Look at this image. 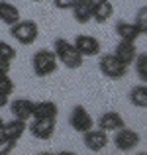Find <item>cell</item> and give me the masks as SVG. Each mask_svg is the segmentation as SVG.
Wrapping results in <instances>:
<instances>
[{
  "mask_svg": "<svg viewBox=\"0 0 147 155\" xmlns=\"http://www.w3.org/2000/svg\"><path fill=\"white\" fill-rule=\"evenodd\" d=\"M53 53H55L57 61L63 63L67 69H79L84 63V57L79 53V49L65 38H57L53 41Z\"/></svg>",
  "mask_w": 147,
  "mask_h": 155,
  "instance_id": "6da1fadb",
  "label": "cell"
},
{
  "mask_svg": "<svg viewBox=\"0 0 147 155\" xmlns=\"http://www.w3.org/2000/svg\"><path fill=\"white\" fill-rule=\"evenodd\" d=\"M31 69H34V75L39 79H45V77L53 75V73L59 69V61H57L53 49H38L31 57Z\"/></svg>",
  "mask_w": 147,
  "mask_h": 155,
  "instance_id": "7a4b0ae2",
  "label": "cell"
},
{
  "mask_svg": "<svg viewBox=\"0 0 147 155\" xmlns=\"http://www.w3.org/2000/svg\"><path fill=\"white\" fill-rule=\"evenodd\" d=\"M10 34L22 45H31L39 38V26L34 20H18L14 26H10Z\"/></svg>",
  "mask_w": 147,
  "mask_h": 155,
  "instance_id": "3957f363",
  "label": "cell"
},
{
  "mask_svg": "<svg viewBox=\"0 0 147 155\" xmlns=\"http://www.w3.org/2000/svg\"><path fill=\"white\" fill-rule=\"evenodd\" d=\"M98 67H100V73L110 81H122L126 75H128V67L124 63L116 59L112 53H104L98 61Z\"/></svg>",
  "mask_w": 147,
  "mask_h": 155,
  "instance_id": "277c9868",
  "label": "cell"
},
{
  "mask_svg": "<svg viewBox=\"0 0 147 155\" xmlns=\"http://www.w3.org/2000/svg\"><path fill=\"white\" fill-rule=\"evenodd\" d=\"M69 126H71L75 132L84 134V132L94 128V118L90 116V112H88L83 104H77V106H73L71 114H69Z\"/></svg>",
  "mask_w": 147,
  "mask_h": 155,
  "instance_id": "5b68a950",
  "label": "cell"
},
{
  "mask_svg": "<svg viewBox=\"0 0 147 155\" xmlns=\"http://www.w3.org/2000/svg\"><path fill=\"white\" fill-rule=\"evenodd\" d=\"M112 141H114V145H116V149H120V151H132V149H136L137 145H139L141 136L136 130L122 128V130H118V132H114Z\"/></svg>",
  "mask_w": 147,
  "mask_h": 155,
  "instance_id": "8992f818",
  "label": "cell"
},
{
  "mask_svg": "<svg viewBox=\"0 0 147 155\" xmlns=\"http://www.w3.org/2000/svg\"><path fill=\"white\" fill-rule=\"evenodd\" d=\"M83 143L88 151L98 153L110 143V137H108V134L102 132L100 128H92V130H88V132L83 134Z\"/></svg>",
  "mask_w": 147,
  "mask_h": 155,
  "instance_id": "52a82bcc",
  "label": "cell"
},
{
  "mask_svg": "<svg viewBox=\"0 0 147 155\" xmlns=\"http://www.w3.org/2000/svg\"><path fill=\"white\" fill-rule=\"evenodd\" d=\"M55 126H57V120H43V118H34V122L28 126V130H30V134H31L34 137L47 141V140H51L53 134H55Z\"/></svg>",
  "mask_w": 147,
  "mask_h": 155,
  "instance_id": "ba28073f",
  "label": "cell"
},
{
  "mask_svg": "<svg viewBox=\"0 0 147 155\" xmlns=\"http://www.w3.org/2000/svg\"><path fill=\"white\" fill-rule=\"evenodd\" d=\"M73 45L79 49V53L83 57H96L98 53H100V41L94 38V35H87V34H80L75 38V41H73Z\"/></svg>",
  "mask_w": 147,
  "mask_h": 155,
  "instance_id": "9c48e42d",
  "label": "cell"
},
{
  "mask_svg": "<svg viewBox=\"0 0 147 155\" xmlns=\"http://www.w3.org/2000/svg\"><path fill=\"white\" fill-rule=\"evenodd\" d=\"M98 128L102 130V132H118V130L126 128V120L124 116H122L120 112H114V110H108V112L100 114V118H98Z\"/></svg>",
  "mask_w": 147,
  "mask_h": 155,
  "instance_id": "30bf717a",
  "label": "cell"
},
{
  "mask_svg": "<svg viewBox=\"0 0 147 155\" xmlns=\"http://www.w3.org/2000/svg\"><path fill=\"white\" fill-rule=\"evenodd\" d=\"M112 55L116 57L120 63H124L126 67H129V65L136 61V57H137V45H136V41H122V39H120V43L116 45V49H114Z\"/></svg>",
  "mask_w": 147,
  "mask_h": 155,
  "instance_id": "8fae6325",
  "label": "cell"
},
{
  "mask_svg": "<svg viewBox=\"0 0 147 155\" xmlns=\"http://www.w3.org/2000/svg\"><path fill=\"white\" fill-rule=\"evenodd\" d=\"M28 130V124L24 120H18V118H14V120H8L2 124V128H0V136L6 137V140H12V141H18L20 137L26 134Z\"/></svg>",
  "mask_w": 147,
  "mask_h": 155,
  "instance_id": "7c38bea8",
  "label": "cell"
},
{
  "mask_svg": "<svg viewBox=\"0 0 147 155\" xmlns=\"http://www.w3.org/2000/svg\"><path fill=\"white\" fill-rule=\"evenodd\" d=\"M59 116V106L53 100H39L34 102V112L31 118H43V120H57Z\"/></svg>",
  "mask_w": 147,
  "mask_h": 155,
  "instance_id": "4fadbf2b",
  "label": "cell"
},
{
  "mask_svg": "<svg viewBox=\"0 0 147 155\" xmlns=\"http://www.w3.org/2000/svg\"><path fill=\"white\" fill-rule=\"evenodd\" d=\"M10 112H12L14 118L28 122L31 118V112H34V100H30V98H16V100H12L10 102Z\"/></svg>",
  "mask_w": 147,
  "mask_h": 155,
  "instance_id": "5bb4252c",
  "label": "cell"
},
{
  "mask_svg": "<svg viewBox=\"0 0 147 155\" xmlns=\"http://www.w3.org/2000/svg\"><path fill=\"white\" fill-rule=\"evenodd\" d=\"M92 8H94V0H77L73 10V18L79 24H88L92 20Z\"/></svg>",
  "mask_w": 147,
  "mask_h": 155,
  "instance_id": "9a60e30c",
  "label": "cell"
},
{
  "mask_svg": "<svg viewBox=\"0 0 147 155\" xmlns=\"http://www.w3.org/2000/svg\"><path fill=\"white\" fill-rule=\"evenodd\" d=\"M114 16V6L110 0H94V8H92V20L96 24H106Z\"/></svg>",
  "mask_w": 147,
  "mask_h": 155,
  "instance_id": "2e32d148",
  "label": "cell"
},
{
  "mask_svg": "<svg viewBox=\"0 0 147 155\" xmlns=\"http://www.w3.org/2000/svg\"><path fill=\"white\" fill-rule=\"evenodd\" d=\"M116 34L118 38L122 39V41H137V38L141 35V31L137 30V26L133 22H124V20H120V22H116Z\"/></svg>",
  "mask_w": 147,
  "mask_h": 155,
  "instance_id": "e0dca14e",
  "label": "cell"
},
{
  "mask_svg": "<svg viewBox=\"0 0 147 155\" xmlns=\"http://www.w3.org/2000/svg\"><path fill=\"white\" fill-rule=\"evenodd\" d=\"M18 20H22L18 6H14L12 2L2 0V2H0V22L6 24V26H14Z\"/></svg>",
  "mask_w": 147,
  "mask_h": 155,
  "instance_id": "ac0fdd59",
  "label": "cell"
},
{
  "mask_svg": "<svg viewBox=\"0 0 147 155\" xmlns=\"http://www.w3.org/2000/svg\"><path fill=\"white\" fill-rule=\"evenodd\" d=\"M128 98H129V102L136 106V108H147V84L141 83V84L132 87Z\"/></svg>",
  "mask_w": 147,
  "mask_h": 155,
  "instance_id": "d6986e66",
  "label": "cell"
},
{
  "mask_svg": "<svg viewBox=\"0 0 147 155\" xmlns=\"http://www.w3.org/2000/svg\"><path fill=\"white\" fill-rule=\"evenodd\" d=\"M136 73L141 83H147V53H137L136 57Z\"/></svg>",
  "mask_w": 147,
  "mask_h": 155,
  "instance_id": "ffe728a7",
  "label": "cell"
},
{
  "mask_svg": "<svg viewBox=\"0 0 147 155\" xmlns=\"http://www.w3.org/2000/svg\"><path fill=\"white\" fill-rule=\"evenodd\" d=\"M133 24H136L137 30L141 31V35L147 34V6L139 8V12H137V16H136V20H133Z\"/></svg>",
  "mask_w": 147,
  "mask_h": 155,
  "instance_id": "44dd1931",
  "label": "cell"
},
{
  "mask_svg": "<svg viewBox=\"0 0 147 155\" xmlns=\"http://www.w3.org/2000/svg\"><path fill=\"white\" fill-rule=\"evenodd\" d=\"M14 81L10 79V75H2L0 77V94H6L10 96L12 92H14Z\"/></svg>",
  "mask_w": 147,
  "mask_h": 155,
  "instance_id": "7402d4cb",
  "label": "cell"
},
{
  "mask_svg": "<svg viewBox=\"0 0 147 155\" xmlns=\"http://www.w3.org/2000/svg\"><path fill=\"white\" fill-rule=\"evenodd\" d=\"M0 59L6 61H14L16 59V49L6 41H0Z\"/></svg>",
  "mask_w": 147,
  "mask_h": 155,
  "instance_id": "603a6c76",
  "label": "cell"
},
{
  "mask_svg": "<svg viewBox=\"0 0 147 155\" xmlns=\"http://www.w3.org/2000/svg\"><path fill=\"white\" fill-rule=\"evenodd\" d=\"M16 149V141L6 140V137L0 136V155H10Z\"/></svg>",
  "mask_w": 147,
  "mask_h": 155,
  "instance_id": "cb8c5ba5",
  "label": "cell"
},
{
  "mask_svg": "<svg viewBox=\"0 0 147 155\" xmlns=\"http://www.w3.org/2000/svg\"><path fill=\"white\" fill-rule=\"evenodd\" d=\"M77 0H53V4H55V8H59V10H71L73 6H75Z\"/></svg>",
  "mask_w": 147,
  "mask_h": 155,
  "instance_id": "d4e9b609",
  "label": "cell"
},
{
  "mask_svg": "<svg viewBox=\"0 0 147 155\" xmlns=\"http://www.w3.org/2000/svg\"><path fill=\"white\" fill-rule=\"evenodd\" d=\"M10 69H12V61L0 59V77L2 75H10Z\"/></svg>",
  "mask_w": 147,
  "mask_h": 155,
  "instance_id": "484cf974",
  "label": "cell"
},
{
  "mask_svg": "<svg viewBox=\"0 0 147 155\" xmlns=\"http://www.w3.org/2000/svg\"><path fill=\"white\" fill-rule=\"evenodd\" d=\"M8 98H10V96H6V94H0V108H4V106L8 104Z\"/></svg>",
  "mask_w": 147,
  "mask_h": 155,
  "instance_id": "4316f807",
  "label": "cell"
},
{
  "mask_svg": "<svg viewBox=\"0 0 147 155\" xmlns=\"http://www.w3.org/2000/svg\"><path fill=\"white\" fill-rule=\"evenodd\" d=\"M55 155H77L75 151H59V153H55Z\"/></svg>",
  "mask_w": 147,
  "mask_h": 155,
  "instance_id": "83f0119b",
  "label": "cell"
},
{
  "mask_svg": "<svg viewBox=\"0 0 147 155\" xmlns=\"http://www.w3.org/2000/svg\"><path fill=\"white\" fill-rule=\"evenodd\" d=\"M35 155H55V153H53V151H38Z\"/></svg>",
  "mask_w": 147,
  "mask_h": 155,
  "instance_id": "f1b7e54d",
  "label": "cell"
},
{
  "mask_svg": "<svg viewBox=\"0 0 147 155\" xmlns=\"http://www.w3.org/2000/svg\"><path fill=\"white\" fill-rule=\"evenodd\" d=\"M2 124H4V120H2V116H0V128H2Z\"/></svg>",
  "mask_w": 147,
  "mask_h": 155,
  "instance_id": "f546056e",
  "label": "cell"
},
{
  "mask_svg": "<svg viewBox=\"0 0 147 155\" xmlns=\"http://www.w3.org/2000/svg\"><path fill=\"white\" fill-rule=\"evenodd\" d=\"M31 2H43V0H31Z\"/></svg>",
  "mask_w": 147,
  "mask_h": 155,
  "instance_id": "4dcf8cb0",
  "label": "cell"
},
{
  "mask_svg": "<svg viewBox=\"0 0 147 155\" xmlns=\"http://www.w3.org/2000/svg\"><path fill=\"white\" fill-rule=\"evenodd\" d=\"M137 155H147V153H145V151H141V153H137Z\"/></svg>",
  "mask_w": 147,
  "mask_h": 155,
  "instance_id": "1f68e13d",
  "label": "cell"
}]
</instances>
